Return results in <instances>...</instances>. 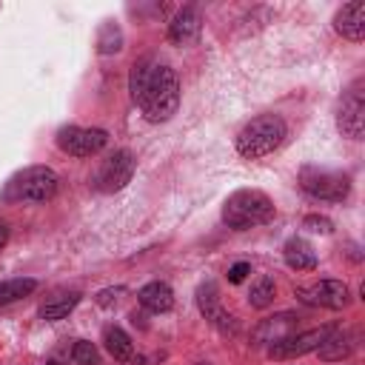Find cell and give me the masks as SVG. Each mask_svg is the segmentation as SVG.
Returning a JSON list of instances; mask_svg holds the SVG:
<instances>
[{
	"label": "cell",
	"mask_w": 365,
	"mask_h": 365,
	"mask_svg": "<svg viewBox=\"0 0 365 365\" xmlns=\"http://www.w3.org/2000/svg\"><path fill=\"white\" fill-rule=\"evenodd\" d=\"M128 91L137 108L148 123H165L177 114L180 106V83L171 66L143 57L131 66Z\"/></svg>",
	"instance_id": "obj_1"
},
{
	"label": "cell",
	"mask_w": 365,
	"mask_h": 365,
	"mask_svg": "<svg viewBox=\"0 0 365 365\" xmlns=\"http://www.w3.org/2000/svg\"><path fill=\"white\" fill-rule=\"evenodd\" d=\"M274 200L257 188H240L234 191L222 205V222L234 231H245L254 225H265L274 220Z\"/></svg>",
	"instance_id": "obj_2"
},
{
	"label": "cell",
	"mask_w": 365,
	"mask_h": 365,
	"mask_svg": "<svg viewBox=\"0 0 365 365\" xmlns=\"http://www.w3.org/2000/svg\"><path fill=\"white\" fill-rule=\"evenodd\" d=\"M288 134V125L279 114H259L251 123L242 125V131L237 134V151L245 160H259L271 151H277L282 145Z\"/></svg>",
	"instance_id": "obj_3"
},
{
	"label": "cell",
	"mask_w": 365,
	"mask_h": 365,
	"mask_svg": "<svg viewBox=\"0 0 365 365\" xmlns=\"http://www.w3.org/2000/svg\"><path fill=\"white\" fill-rule=\"evenodd\" d=\"M57 174L48 165H29L14 174L3 191L6 202H48L57 194Z\"/></svg>",
	"instance_id": "obj_4"
},
{
	"label": "cell",
	"mask_w": 365,
	"mask_h": 365,
	"mask_svg": "<svg viewBox=\"0 0 365 365\" xmlns=\"http://www.w3.org/2000/svg\"><path fill=\"white\" fill-rule=\"evenodd\" d=\"M299 188L325 202H342L351 191V177L334 168H319V165H305L299 168Z\"/></svg>",
	"instance_id": "obj_5"
},
{
	"label": "cell",
	"mask_w": 365,
	"mask_h": 365,
	"mask_svg": "<svg viewBox=\"0 0 365 365\" xmlns=\"http://www.w3.org/2000/svg\"><path fill=\"white\" fill-rule=\"evenodd\" d=\"M108 131L103 128H83V125H63L57 131V148L71 157H94L106 148Z\"/></svg>",
	"instance_id": "obj_6"
},
{
	"label": "cell",
	"mask_w": 365,
	"mask_h": 365,
	"mask_svg": "<svg viewBox=\"0 0 365 365\" xmlns=\"http://www.w3.org/2000/svg\"><path fill=\"white\" fill-rule=\"evenodd\" d=\"M131 177H134V157H131V151L120 148L100 163V168L94 174V188L103 194H114V191L125 188L131 182Z\"/></svg>",
	"instance_id": "obj_7"
},
{
	"label": "cell",
	"mask_w": 365,
	"mask_h": 365,
	"mask_svg": "<svg viewBox=\"0 0 365 365\" xmlns=\"http://www.w3.org/2000/svg\"><path fill=\"white\" fill-rule=\"evenodd\" d=\"M297 299L302 305L311 308H331V311H342L351 302V291L342 279H319L314 285H302L297 288Z\"/></svg>",
	"instance_id": "obj_8"
},
{
	"label": "cell",
	"mask_w": 365,
	"mask_h": 365,
	"mask_svg": "<svg viewBox=\"0 0 365 365\" xmlns=\"http://www.w3.org/2000/svg\"><path fill=\"white\" fill-rule=\"evenodd\" d=\"M334 328L336 325H319V328H311V331H302V334H291V336L268 345V356L271 359H297V356H305V354L317 351Z\"/></svg>",
	"instance_id": "obj_9"
},
{
	"label": "cell",
	"mask_w": 365,
	"mask_h": 365,
	"mask_svg": "<svg viewBox=\"0 0 365 365\" xmlns=\"http://www.w3.org/2000/svg\"><path fill=\"white\" fill-rule=\"evenodd\" d=\"M336 128L342 131V137H351V140H362V134H365V94H362L359 80L342 97V106L336 114Z\"/></svg>",
	"instance_id": "obj_10"
},
{
	"label": "cell",
	"mask_w": 365,
	"mask_h": 365,
	"mask_svg": "<svg viewBox=\"0 0 365 365\" xmlns=\"http://www.w3.org/2000/svg\"><path fill=\"white\" fill-rule=\"evenodd\" d=\"M197 305H200V311H202V317L220 331V334H237L240 331V322H237V317L231 314V311H225L222 308V302H220V291H217V285L214 282H202L200 288H197Z\"/></svg>",
	"instance_id": "obj_11"
},
{
	"label": "cell",
	"mask_w": 365,
	"mask_h": 365,
	"mask_svg": "<svg viewBox=\"0 0 365 365\" xmlns=\"http://www.w3.org/2000/svg\"><path fill=\"white\" fill-rule=\"evenodd\" d=\"M334 29H336V34H342L345 40L362 43V37H365V3H362V0L345 3V6L336 11V17H334Z\"/></svg>",
	"instance_id": "obj_12"
},
{
	"label": "cell",
	"mask_w": 365,
	"mask_h": 365,
	"mask_svg": "<svg viewBox=\"0 0 365 365\" xmlns=\"http://www.w3.org/2000/svg\"><path fill=\"white\" fill-rule=\"evenodd\" d=\"M291 334H297V317L285 311V314H277V317L262 319L254 328L251 339H254V345H274V342H279V339H285Z\"/></svg>",
	"instance_id": "obj_13"
},
{
	"label": "cell",
	"mask_w": 365,
	"mask_h": 365,
	"mask_svg": "<svg viewBox=\"0 0 365 365\" xmlns=\"http://www.w3.org/2000/svg\"><path fill=\"white\" fill-rule=\"evenodd\" d=\"M197 34H200V11L194 6L180 9L168 23V40L174 46H185V43H194Z\"/></svg>",
	"instance_id": "obj_14"
},
{
	"label": "cell",
	"mask_w": 365,
	"mask_h": 365,
	"mask_svg": "<svg viewBox=\"0 0 365 365\" xmlns=\"http://www.w3.org/2000/svg\"><path fill=\"white\" fill-rule=\"evenodd\" d=\"M137 302H140L148 314H165V311L174 308V291H171L168 282L154 279V282H145V285L137 291Z\"/></svg>",
	"instance_id": "obj_15"
},
{
	"label": "cell",
	"mask_w": 365,
	"mask_h": 365,
	"mask_svg": "<svg viewBox=\"0 0 365 365\" xmlns=\"http://www.w3.org/2000/svg\"><path fill=\"white\" fill-rule=\"evenodd\" d=\"M282 257L291 271H314L317 268V254L302 237H291L282 248Z\"/></svg>",
	"instance_id": "obj_16"
},
{
	"label": "cell",
	"mask_w": 365,
	"mask_h": 365,
	"mask_svg": "<svg viewBox=\"0 0 365 365\" xmlns=\"http://www.w3.org/2000/svg\"><path fill=\"white\" fill-rule=\"evenodd\" d=\"M103 345L117 362H131L134 359V342L120 325H106L103 328Z\"/></svg>",
	"instance_id": "obj_17"
},
{
	"label": "cell",
	"mask_w": 365,
	"mask_h": 365,
	"mask_svg": "<svg viewBox=\"0 0 365 365\" xmlns=\"http://www.w3.org/2000/svg\"><path fill=\"white\" fill-rule=\"evenodd\" d=\"M351 351H354V336H351L348 331H339V328H334V331L325 336V342L317 348V354H319L325 362H339V359H345Z\"/></svg>",
	"instance_id": "obj_18"
},
{
	"label": "cell",
	"mask_w": 365,
	"mask_h": 365,
	"mask_svg": "<svg viewBox=\"0 0 365 365\" xmlns=\"http://www.w3.org/2000/svg\"><path fill=\"white\" fill-rule=\"evenodd\" d=\"M77 302H80V294H77V291H71V294H60V297L43 302L37 314H40V319H46V322H57V319L68 317V314L77 308Z\"/></svg>",
	"instance_id": "obj_19"
},
{
	"label": "cell",
	"mask_w": 365,
	"mask_h": 365,
	"mask_svg": "<svg viewBox=\"0 0 365 365\" xmlns=\"http://www.w3.org/2000/svg\"><path fill=\"white\" fill-rule=\"evenodd\" d=\"M37 288V279L31 277H14V279H3L0 282V305H11L23 297H29Z\"/></svg>",
	"instance_id": "obj_20"
},
{
	"label": "cell",
	"mask_w": 365,
	"mask_h": 365,
	"mask_svg": "<svg viewBox=\"0 0 365 365\" xmlns=\"http://www.w3.org/2000/svg\"><path fill=\"white\" fill-rule=\"evenodd\" d=\"M274 294H277L274 277H259V279L251 285V291H248V305L262 311V308H268V305L274 302Z\"/></svg>",
	"instance_id": "obj_21"
},
{
	"label": "cell",
	"mask_w": 365,
	"mask_h": 365,
	"mask_svg": "<svg viewBox=\"0 0 365 365\" xmlns=\"http://www.w3.org/2000/svg\"><path fill=\"white\" fill-rule=\"evenodd\" d=\"M123 48V29L117 23H103L97 31V51L100 54H117Z\"/></svg>",
	"instance_id": "obj_22"
},
{
	"label": "cell",
	"mask_w": 365,
	"mask_h": 365,
	"mask_svg": "<svg viewBox=\"0 0 365 365\" xmlns=\"http://www.w3.org/2000/svg\"><path fill=\"white\" fill-rule=\"evenodd\" d=\"M71 362H74V365H100V354H97L94 342L77 339V342L71 345Z\"/></svg>",
	"instance_id": "obj_23"
},
{
	"label": "cell",
	"mask_w": 365,
	"mask_h": 365,
	"mask_svg": "<svg viewBox=\"0 0 365 365\" xmlns=\"http://www.w3.org/2000/svg\"><path fill=\"white\" fill-rule=\"evenodd\" d=\"M302 228H308V231H314V234H331V231H334V222H331L328 217H322V214H308V217L302 220Z\"/></svg>",
	"instance_id": "obj_24"
},
{
	"label": "cell",
	"mask_w": 365,
	"mask_h": 365,
	"mask_svg": "<svg viewBox=\"0 0 365 365\" xmlns=\"http://www.w3.org/2000/svg\"><path fill=\"white\" fill-rule=\"evenodd\" d=\"M251 274V262H245V259H240V262H234L231 268H228V282H234V285H240L245 277Z\"/></svg>",
	"instance_id": "obj_25"
},
{
	"label": "cell",
	"mask_w": 365,
	"mask_h": 365,
	"mask_svg": "<svg viewBox=\"0 0 365 365\" xmlns=\"http://www.w3.org/2000/svg\"><path fill=\"white\" fill-rule=\"evenodd\" d=\"M120 294H123V288H103V291L94 297V302H97L100 308H111V305L117 302Z\"/></svg>",
	"instance_id": "obj_26"
},
{
	"label": "cell",
	"mask_w": 365,
	"mask_h": 365,
	"mask_svg": "<svg viewBox=\"0 0 365 365\" xmlns=\"http://www.w3.org/2000/svg\"><path fill=\"white\" fill-rule=\"evenodd\" d=\"M9 242V225L6 222H0V248Z\"/></svg>",
	"instance_id": "obj_27"
},
{
	"label": "cell",
	"mask_w": 365,
	"mask_h": 365,
	"mask_svg": "<svg viewBox=\"0 0 365 365\" xmlns=\"http://www.w3.org/2000/svg\"><path fill=\"white\" fill-rule=\"evenodd\" d=\"M197 365H208V362H197Z\"/></svg>",
	"instance_id": "obj_28"
},
{
	"label": "cell",
	"mask_w": 365,
	"mask_h": 365,
	"mask_svg": "<svg viewBox=\"0 0 365 365\" xmlns=\"http://www.w3.org/2000/svg\"><path fill=\"white\" fill-rule=\"evenodd\" d=\"M48 365H54V362H48Z\"/></svg>",
	"instance_id": "obj_29"
}]
</instances>
